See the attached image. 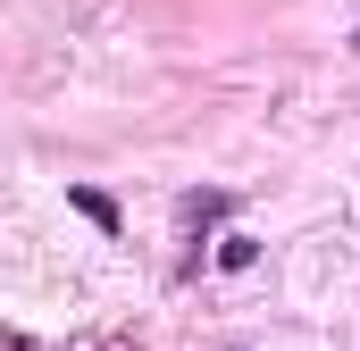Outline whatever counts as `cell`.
Returning <instances> with one entry per match:
<instances>
[{
	"label": "cell",
	"mask_w": 360,
	"mask_h": 351,
	"mask_svg": "<svg viewBox=\"0 0 360 351\" xmlns=\"http://www.w3.org/2000/svg\"><path fill=\"white\" fill-rule=\"evenodd\" d=\"M76 209H84V218L101 226V234H117V201H109V192H92V184H76Z\"/></svg>",
	"instance_id": "obj_1"
},
{
	"label": "cell",
	"mask_w": 360,
	"mask_h": 351,
	"mask_svg": "<svg viewBox=\"0 0 360 351\" xmlns=\"http://www.w3.org/2000/svg\"><path fill=\"white\" fill-rule=\"evenodd\" d=\"M252 251H260L252 234H226V243H218V267H252Z\"/></svg>",
	"instance_id": "obj_2"
},
{
	"label": "cell",
	"mask_w": 360,
	"mask_h": 351,
	"mask_svg": "<svg viewBox=\"0 0 360 351\" xmlns=\"http://www.w3.org/2000/svg\"><path fill=\"white\" fill-rule=\"evenodd\" d=\"M352 51H360V34H352Z\"/></svg>",
	"instance_id": "obj_3"
}]
</instances>
